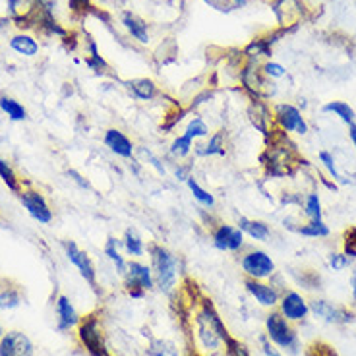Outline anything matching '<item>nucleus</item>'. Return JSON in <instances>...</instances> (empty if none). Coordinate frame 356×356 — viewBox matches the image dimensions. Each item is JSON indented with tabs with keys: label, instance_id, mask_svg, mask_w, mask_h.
Here are the masks:
<instances>
[{
	"label": "nucleus",
	"instance_id": "44",
	"mask_svg": "<svg viewBox=\"0 0 356 356\" xmlns=\"http://www.w3.org/2000/svg\"><path fill=\"white\" fill-rule=\"evenodd\" d=\"M353 294H355L356 299V272L353 273Z\"/></svg>",
	"mask_w": 356,
	"mask_h": 356
},
{
	"label": "nucleus",
	"instance_id": "31",
	"mask_svg": "<svg viewBox=\"0 0 356 356\" xmlns=\"http://www.w3.org/2000/svg\"><path fill=\"white\" fill-rule=\"evenodd\" d=\"M151 356H178V350L175 345H170L167 341H153L150 348Z\"/></svg>",
	"mask_w": 356,
	"mask_h": 356
},
{
	"label": "nucleus",
	"instance_id": "33",
	"mask_svg": "<svg viewBox=\"0 0 356 356\" xmlns=\"http://www.w3.org/2000/svg\"><path fill=\"white\" fill-rule=\"evenodd\" d=\"M343 250H345V256L348 258H356V226H350L345 231V236H343Z\"/></svg>",
	"mask_w": 356,
	"mask_h": 356
},
{
	"label": "nucleus",
	"instance_id": "4",
	"mask_svg": "<svg viewBox=\"0 0 356 356\" xmlns=\"http://www.w3.org/2000/svg\"><path fill=\"white\" fill-rule=\"evenodd\" d=\"M124 275H126L124 287L132 299H141L145 291H150L153 287V272L143 263L128 262V269Z\"/></svg>",
	"mask_w": 356,
	"mask_h": 356
},
{
	"label": "nucleus",
	"instance_id": "35",
	"mask_svg": "<svg viewBox=\"0 0 356 356\" xmlns=\"http://www.w3.org/2000/svg\"><path fill=\"white\" fill-rule=\"evenodd\" d=\"M329 263H331V267H333L335 272H341V269L348 267L350 258L345 256V253H333V256H331V260H329Z\"/></svg>",
	"mask_w": 356,
	"mask_h": 356
},
{
	"label": "nucleus",
	"instance_id": "43",
	"mask_svg": "<svg viewBox=\"0 0 356 356\" xmlns=\"http://www.w3.org/2000/svg\"><path fill=\"white\" fill-rule=\"evenodd\" d=\"M246 2H248V0H233V4H235L236 8H242V6H246Z\"/></svg>",
	"mask_w": 356,
	"mask_h": 356
},
{
	"label": "nucleus",
	"instance_id": "6",
	"mask_svg": "<svg viewBox=\"0 0 356 356\" xmlns=\"http://www.w3.org/2000/svg\"><path fill=\"white\" fill-rule=\"evenodd\" d=\"M240 265H242L244 273L250 277V279H265L269 277L275 272V263L273 260L262 250H250L242 256L240 260Z\"/></svg>",
	"mask_w": 356,
	"mask_h": 356
},
{
	"label": "nucleus",
	"instance_id": "41",
	"mask_svg": "<svg viewBox=\"0 0 356 356\" xmlns=\"http://www.w3.org/2000/svg\"><path fill=\"white\" fill-rule=\"evenodd\" d=\"M263 355L265 356H281L275 348H272V345H267L265 341H263Z\"/></svg>",
	"mask_w": 356,
	"mask_h": 356
},
{
	"label": "nucleus",
	"instance_id": "13",
	"mask_svg": "<svg viewBox=\"0 0 356 356\" xmlns=\"http://www.w3.org/2000/svg\"><path fill=\"white\" fill-rule=\"evenodd\" d=\"M281 314L291 321L306 318L308 314V304L306 300L300 296L299 292H287L281 300Z\"/></svg>",
	"mask_w": 356,
	"mask_h": 356
},
{
	"label": "nucleus",
	"instance_id": "38",
	"mask_svg": "<svg viewBox=\"0 0 356 356\" xmlns=\"http://www.w3.org/2000/svg\"><path fill=\"white\" fill-rule=\"evenodd\" d=\"M70 4V10L75 12V14H85V12H89V0H70L68 2Z\"/></svg>",
	"mask_w": 356,
	"mask_h": 356
},
{
	"label": "nucleus",
	"instance_id": "21",
	"mask_svg": "<svg viewBox=\"0 0 356 356\" xmlns=\"http://www.w3.org/2000/svg\"><path fill=\"white\" fill-rule=\"evenodd\" d=\"M0 109L8 114L12 121H26L28 118L26 107L19 103V101H16V99L8 97V95H0Z\"/></svg>",
	"mask_w": 356,
	"mask_h": 356
},
{
	"label": "nucleus",
	"instance_id": "26",
	"mask_svg": "<svg viewBox=\"0 0 356 356\" xmlns=\"http://www.w3.org/2000/svg\"><path fill=\"white\" fill-rule=\"evenodd\" d=\"M186 184H188V188H190V192H192V196L196 197V199L199 202V204H202V206H206V207L215 206V197L211 196V194H209L207 190H204V188L199 186L196 180H194V177L188 178Z\"/></svg>",
	"mask_w": 356,
	"mask_h": 356
},
{
	"label": "nucleus",
	"instance_id": "11",
	"mask_svg": "<svg viewBox=\"0 0 356 356\" xmlns=\"http://www.w3.org/2000/svg\"><path fill=\"white\" fill-rule=\"evenodd\" d=\"M310 308L316 316L323 318L329 323H347V321L353 319V314L348 310L337 308V306H333L331 302H326V300H314L310 304Z\"/></svg>",
	"mask_w": 356,
	"mask_h": 356
},
{
	"label": "nucleus",
	"instance_id": "30",
	"mask_svg": "<svg viewBox=\"0 0 356 356\" xmlns=\"http://www.w3.org/2000/svg\"><path fill=\"white\" fill-rule=\"evenodd\" d=\"M299 233L304 236H312V238H321L329 235V229L323 225V221H312L308 225L300 226Z\"/></svg>",
	"mask_w": 356,
	"mask_h": 356
},
{
	"label": "nucleus",
	"instance_id": "28",
	"mask_svg": "<svg viewBox=\"0 0 356 356\" xmlns=\"http://www.w3.org/2000/svg\"><path fill=\"white\" fill-rule=\"evenodd\" d=\"M184 134H186L188 138H192V140L206 138V136H209V126L204 122V118L196 116V118H192V121L188 122L186 132H184Z\"/></svg>",
	"mask_w": 356,
	"mask_h": 356
},
{
	"label": "nucleus",
	"instance_id": "18",
	"mask_svg": "<svg viewBox=\"0 0 356 356\" xmlns=\"http://www.w3.org/2000/svg\"><path fill=\"white\" fill-rule=\"evenodd\" d=\"M238 229L253 240H267L269 235H272L269 226L265 225L263 221H252V219H246V217H240Z\"/></svg>",
	"mask_w": 356,
	"mask_h": 356
},
{
	"label": "nucleus",
	"instance_id": "34",
	"mask_svg": "<svg viewBox=\"0 0 356 356\" xmlns=\"http://www.w3.org/2000/svg\"><path fill=\"white\" fill-rule=\"evenodd\" d=\"M319 159H321V163L326 165V169L329 170V175H331V177L341 178L337 172V167H335V159H333V155H331V153H328V151H321V153H319Z\"/></svg>",
	"mask_w": 356,
	"mask_h": 356
},
{
	"label": "nucleus",
	"instance_id": "9",
	"mask_svg": "<svg viewBox=\"0 0 356 356\" xmlns=\"http://www.w3.org/2000/svg\"><path fill=\"white\" fill-rule=\"evenodd\" d=\"M64 250H66V256H68V260H70V262L74 263L75 267L80 269L82 277L91 285V289H94V291H99V289H97L95 267H94V263H91V260H89V256H87L85 252H82V250L75 246V242H72V240H66Z\"/></svg>",
	"mask_w": 356,
	"mask_h": 356
},
{
	"label": "nucleus",
	"instance_id": "29",
	"mask_svg": "<svg viewBox=\"0 0 356 356\" xmlns=\"http://www.w3.org/2000/svg\"><path fill=\"white\" fill-rule=\"evenodd\" d=\"M19 302H21V292L18 289L8 287V289L0 292V308L2 310L16 308V306H19Z\"/></svg>",
	"mask_w": 356,
	"mask_h": 356
},
{
	"label": "nucleus",
	"instance_id": "7",
	"mask_svg": "<svg viewBox=\"0 0 356 356\" xmlns=\"http://www.w3.org/2000/svg\"><path fill=\"white\" fill-rule=\"evenodd\" d=\"M211 238H213V246L221 252H238L244 246V233L238 226L229 223L217 225L211 233Z\"/></svg>",
	"mask_w": 356,
	"mask_h": 356
},
{
	"label": "nucleus",
	"instance_id": "37",
	"mask_svg": "<svg viewBox=\"0 0 356 356\" xmlns=\"http://www.w3.org/2000/svg\"><path fill=\"white\" fill-rule=\"evenodd\" d=\"M263 72L267 75H272V78H281L285 74V68L281 64H277V62H267V64L263 66Z\"/></svg>",
	"mask_w": 356,
	"mask_h": 356
},
{
	"label": "nucleus",
	"instance_id": "12",
	"mask_svg": "<svg viewBox=\"0 0 356 356\" xmlns=\"http://www.w3.org/2000/svg\"><path fill=\"white\" fill-rule=\"evenodd\" d=\"M105 145L113 151L114 155L124 157V159H130L132 155H134V143L118 128H111V130L105 132Z\"/></svg>",
	"mask_w": 356,
	"mask_h": 356
},
{
	"label": "nucleus",
	"instance_id": "23",
	"mask_svg": "<svg viewBox=\"0 0 356 356\" xmlns=\"http://www.w3.org/2000/svg\"><path fill=\"white\" fill-rule=\"evenodd\" d=\"M122 244H124V248H126V253H130L134 258H140V256H143V252H145L143 240H141L140 235H138L134 229H128V231L124 233V240H122Z\"/></svg>",
	"mask_w": 356,
	"mask_h": 356
},
{
	"label": "nucleus",
	"instance_id": "22",
	"mask_svg": "<svg viewBox=\"0 0 356 356\" xmlns=\"http://www.w3.org/2000/svg\"><path fill=\"white\" fill-rule=\"evenodd\" d=\"M0 178H2V182H4L14 194H19V192L24 190V188H21V178H18L14 167L10 165L8 161L2 159V157H0Z\"/></svg>",
	"mask_w": 356,
	"mask_h": 356
},
{
	"label": "nucleus",
	"instance_id": "10",
	"mask_svg": "<svg viewBox=\"0 0 356 356\" xmlns=\"http://www.w3.org/2000/svg\"><path fill=\"white\" fill-rule=\"evenodd\" d=\"M275 121L279 122V126L285 132H296V134H306L308 132V124L304 122L302 114H300V111L294 105H277V109H275Z\"/></svg>",
	"mask_w": 356,
	"mask_h": 356
},
{
	"label": "nucleus",
	"instance_id": "32",
	"mask_svg": "<svg viewBox=\"0 0 356 356\" xmlns=\"http://www.w3.org/2000/svg\"><path fill=\"white\" fill-rule=\"evenodd\" d=\"M306 215L312 221H321V204H319L318 194H310L306 197Z\"/></svg>",
	"mask_w": 356,
	"mask_h": 356
},
{
	"label": "nucleus",
	"instance_id": "42",
	"mask_svg": "<svg viewBox=\"0 0 356 356\" xmlns=\"http://www.w3.org/2000/svg\"><path fill=\"white\" fill-rule=\"evenodd\" d=\"M348 128H350V132H348V134H350V140H353V143H355V148H356V126L355 124H350Z\"/></svg>",
	"mask_w": 356,
	"mask_h": 356
},
{
	"label": "nucleus",
	"instance_id": "40",
	"mask_svg": "<svg viewBox=\"0 0 356 356\" xmlns=\"http://www.w3.org/2000/svg\"><path fill=\"white\" fill-rule=\"evenodd\" d=\"M177 178L178 180H188L190 178V167H178Z\"/></svg>",
	"mask_w": 356,
	"mask_h": 356
},
{
	"label": "nucleus",
	"instance_id": "2",
	"mask_svg": "<svg viewBox=\"0 0 356 356\" xmlns=\"http://www.w3.org/2000/svg\"><path fill=\"white\" fill-rule=\"evenodd\" d=\"M78 337L82 341L85 350L91 356H111V353L105 347L101 323H99V318L95 314H89L84 319H80V323H78Z\"/></svg>",
	"mask_w": 356,
	"mask_h": 356
},
{
	"label": "nucleus",
	"instance_id": "3",
	"mask_svg": "<svg viewBox=\"0 0 356 356\" xmlns=\"http://www.w3.org/2000/svg\"><path fill=\"white\" fill-rule=\"evenodd\" d=\"M267 335H269V339L275 345L296 353V348H299L296 333L289 326V319L285 318L283 314H279V312H273V314L267 316Z\"/></svg>",
	"mask_w": 356,
	"mask_h": 356
},
{
	"label": "nucleus",
	"instance_id": "19",
	"mask_svg": "<svg viewBox=\"0 0 356 356\" xmlns=\"http://www.w3.org/2000/svg\"><path fill=\"white\" fill-rule=\"evenodd\" d=\"M10 47L14 48L16 53L24 55V57H35L39 53V43L31 35H26V33H19V35H14L12 41H10Z\"/></svg>",
	"mask_w": 356,
	"mask_h": 356
},
{
	"label": "nucleus",
	"instance_id": "17",
	"mask_svg": "<svg viewBox=\"0 0 356 356\" xmlns=\"http://www.w3.org/2000/svg\"><path fill=\"white\" fill-rule=\"evenodd\" d=\"M128 89H130L134 97H138L141 101H151L159 95V89L153 80H148V78H140V80H132L128 82Z\"/></svg>",
	"mask_w": 356,
	"mask_h": 356
},
{
	"label": "nucleus",
	"instance_id": "27",
	"mask_svg": "<svg viewBox=\"0 0 356 356\" xmlns=\"http://www.w3.org/2000/svg\"><path fill=\"white\" fill-rule=\"evenodd\" d=\"M192 148H194V140L188 138L186 134H182V136H178L177 140L172 141V145H170V155H172V157H178V159H184L186 155H190Z\"/></svg>",
	"mask_w": 356,
	"mask_h": 356
},
{
	"label": "nucleus",
	"instance_id": "24",
	"mask_svg": "<svg viewBox=\"0 0 356 356\" xmlns=\"http://www.w3.org/2000/svg\"><path fill=\"white\" fill-rule=\"evenodd\" d=\"M105 253L109 256V260H113L114 265H116V272L126 273L128 269V263L124 262V258L118 252V240L114 236H109L107 238V244H105Z\"/></svg>",
	"mask_w": 356,
	"mask_h": 356
},
{
	"label": "nucleus",
	"instance_id": "25",
	"mask_svg": "<svg viewBox=\"0 0 356 356\" xmlns=\"http://www.w3.org/2000/svg\"><path fill=\"white\" fill-rule=\"evenodd\" d=\"M323 111H326V113L337 114L339 118L343 122H347L348 126L355 124V111H353L347 103H343V101H331V103H328L323 107Z\"/></svg>",
	"mask_w": 356,
	"mask_h": 356
},
{
	"label": "nucleus",
	"instance_id": "8",
	"mask_svg": "<svg viewBox=\"0 0 356 356\" xmlns=\"http://www.w3.org/2000/svg\"><path fill=\"white\" fill-rule=\"evenodd\" d=\"M0 356H33V345L26 333L8 331L0 337Z\"/></svg>",
	"mask_w": 356,
	"mask_h": 356
},
{
	"label": "nucleus",
	"instance_id": "1",
	"mask_svg": "<svg viewBox=\"0 0 356 356\" xmlns=\"http://www.w3.org/2000/svg\"><path fill=\"white\" fill-rule=\"evenodd\" d=\"M151 263H153V277L159 285L161 291L170 292L177 285L178 277V260L172 253L159 244H151Z\"/></svg>",
	"mask_w": 356,
	"mask_h": 356
},
{
	"label": "nucleus",
	"instance_id": "20",
	"mask_svg": "<svg viewBox=\"0 0 356 356\" xmlns=\"http://www.w3.org/2000/svg\"><path fill=\"white\" fill-rule=\"evenodd\" d=\"M196 151L199 155H225L226 143H225V132H215L206 145H197Z\"/></svg>",
	"mask_w": 356,
	"mask_h": 356
},
{
	"label": "nucleus",
	"instance_id": "15",
	"mask_svg": "<svg viewBox=\"0 0 356 356\" xmlns=\"http://www.w3.org/2000/svg\"><path fill=\"white\" fill-rule=\"evenodd\" d=\"M122 26L128 29L132 37L140 43H150V31H148V24L141 18H138L132 12H124L122 14Z\"/></svg>",
	"mask_w": 356,
	"mask_h": 356
},
{
	"label": "nucleus",
	"instance_id": "36",
	"mask_svg": "<svg viewBox=\"0 0 356 356\" xmlns=\"http://www.w3.org/2000/svg\"><path fill=\"white\" fill-rule=\"evenodd\" d=\"M85 64L89 66V68H94L95 72H103V70L109 68L107 62L101 58V55H89V58H85Z\"/></svg>",
	"mask_w": 356,
	"mask_h": 356
},
{
	"label": "nucleus",
	"instance_id": "14",
	"mask_svg": "<svg viewBox=\"0 0 356 356\" xmlns=\"http://www.w3.org/2000/svg\"><path fill=\"white\" fill-rule=\"evenodd\" d=\"M246 289L262 306H275L279 302V292L275 291L272 285L262 283L260 279H250L248 277L246 279Z\"/></svg>",
	"mask_w": 356,
	"mask_h": 356
},
{
	"label": "nucleus",
	"instance_id": "5",
	"mask_svg": "<svg viewBox=\"0 0 356 356\" xmlns=\"http://www.w3.org/2000/svg\"><path fill=\"white\" fill-rule=\"evenodd\" d=\"M18 196L19 202H21V206L28 209V213L33 217L35 221L43 223V225H47V223L53 221V211H51V207H48L45 196H43L39 190L24 188Z\"/></svg>",
	"mask_w": 356,
	"mask_h": 356
},
{
	"label": "nucleus",
	"instance_id": "45",
	"mask_svg": "<svg viewBox=\"0 0 356 356\" xmlns=\"http://www.w3.org/2000/svg\"><path fill=\"white\" fill-rule=\"evenodd\" d=\"M2 335H4V333H2V328H0V337H2Z\"/></svg>",
	"mask_w": 356,
	"mask_h": 356
},
{
	"label": "nucleus",
	"instance_id": "39",
	"mask_svg": "<svg viewBox=\"0 0 356 356\" xmlns=\"http://www.w3.org/2000/svg\"><path fill=\"white\" fill-rule=\"evenodd\" d=\"M68 177L72 178L74 182H78V184H80V186H82V188H89V182H87V180H84V177H82L80 172H75L74 169L68 170Z\"/></svg>",
	"mask_w": 356,
	"mask_h": 356
},
{
	"label": "nucleus",
	"instance_id": "16",
	"mask_svg": "<svg viewBox=\"0 0 356 356\" xmlns=\"http://www.w3.org/2000/svg\"><path fill=\"white\" fill-rule=\"evenodd\" d=\"M57 312H58V329H60V331H68L70 328H74V326L80 323V318H78V314H75L72 302L66 299V296H58Z\"/></svg>",
	"mask_w": 356,
	"mask_h": 356
}]
</instances>
